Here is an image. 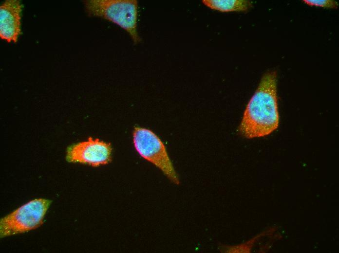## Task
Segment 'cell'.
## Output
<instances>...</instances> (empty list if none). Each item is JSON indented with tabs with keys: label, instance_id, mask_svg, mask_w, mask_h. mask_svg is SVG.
Wrapping results in <instances>:
<instances>
[{
	"label": "cell",
	"instance_id": "cell-6",
	"mask_svg": "<svg viewBox=\"0 0 339 253\" xmlns=\"http://www.w3.org/2000/svg\"><path fill=\"white\" fill-rule=\"evenodd\" d=\"M23 5L19 0H6L0 6V38L7 43L17 42L22 34Z\"/></svg>",
	"mask_w": 339,
	"mask_h": 253
},
{
	"label": "cell",
	"instance_id": "cell-5",
	"mask_svg": "<svg viewBox=\"0 0 339 253\" xmlns=\"http://www.w3.org/2000/svg\"><path fill=\"white\" fill-rule=\"evenodd\" d=\"M112 152L110 143L90 137L86 141L68 147L66 158L70 163H79L97 167L111 162Z\"/></svg>",
	"mask_w": 339,
	"mask_h": 253
},
{
	"label": "cell",
	"instance_id": "cell-7",
	"mask_svg": "<svg viewBox=\"0 0 339 253\" xmlns=\"http://www.w3.org/2000/svg\"><path fill=\"white\" fill-rule=\"evenodd\" d=\"M202 3L211 9L221 12H246L253 7L248 0H203Z\"/></svg>",
	"mask_w": 339,
	"mask_h": 253
},
{
	"label": "cell",
	"instance_id": "cell-3",
	"mask_svg": "<svg viewBox=\"0 0 339 253\" xmlns=\"http://www.w3.org/2000/svg\"><path fill=\"white\" fill-rule=\"evenodd\" d=\"M132 136L134 148L140 156L159 168L171 182L178 185V176L160 138L151 130L141 127H135Z\"/></svg>",
	"mask_w": 339,
	"mask_h": 253
},
{
	"label": "cell",
	"instance_id": "cell-4",
	"mask_svg": "<svg viewBox=\"0 0 339 253\" xmlns=\"http://www.w3.org/2000/svg\"><path fill=\"white\" fill-rule=\"evenodd\" d=\"M51 201L44 199L32 200L0 220V235L4 237L26 232L41 225Z\"/></svg>",
	"mask_w": 339,
	"mask_h": 253
},
{
	"label": "cell",
	"instance_id": "cell-2",
	"mask_svg": "<svg viewBox=\"0 0 339 253\" xmlns=\"http://www.w3.org/2000/svg\"><path fill=\"white\" fill-rule=\"evenodd\" d=\"M89 17L100 18L125 30L134 44L142 38L137 29L139 6L137 0H86L83 1Z\"/></svg>",
	"mask_w": 339,
	"mask_h": 253
},
{
	"label": "cell",
	"instance_id": "cell-8",
	"mask_svg": "<svg viewBox=\"0 0 339 253\" xmlns=\"http://www.w3.org/2000/svg\"><path fill=\"white\" fill-rule=\"evenodd\" d=\"M302 1L310 6L330 9H337L339 5L338 2L334 0H303Z\"/></svg>",
	"mask_w": 339,
	"mask_h": 253
},
{
	"label": "cell",
	"instance_id": "cell-1",
	"mask_svg": "<svg viewBox=\"0 0 339 253\" xmlns=\"http://www.w3.org/2000/svg\"><path fill=\"white\" fill-rule=\"evenodd\" d=\"M277 72L264 74L244 110L238 131L247 139L267 136L279 125L277 93Z\"/></svg>",
	"mask_w": 339,
	"mask_h": 253
}]
</instances>
